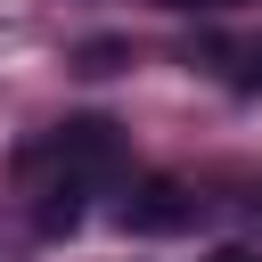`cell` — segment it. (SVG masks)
<instances>
[{
  "mask_svg": "<svg viewBox=\"0 0 262 262\" xmlns=\"http://www.w3.org/2000/svg\"><path fill=\"white\" fill-rule=\"evenodd\" d=\"M41 156L57 164V180H106L115 164H123V123H106V115H66L49 139H41Z\"/></svg>",
  "mask_w": 262,
  "mask_h": 262,
  "instance_id": "1",
  "label": "cell"
},
{
  "mask_svg": "<svg viewBox=\"0 0 262 262\" xmlns=\"http://www.w3.org/2000/svg\"><path fill=\"white\" fill-rule=\"evenodd\" d=\"M115 221H123L131 237H172V229H188V221H196V196H188L180 180H164V172H147V180H131V188H123V205H115Z\"/></svg>",
  "mask_w": 262,
  "mask_h": 262,
  "instance_id": "2",
  "label": "cell"
},
{
  "mask_svg": "<svg viewBox=\"0 0 262 262\" xmlns=\"http://www.w3.org/2000/svg\"><path fill=\"white\" fill-rule=\"evenodd\" d=\"M33 229L41 237H74L82 229V180H49L41 205H33Z\"/></svg>",
  "mask_w": 262,
  "mask_h": 262,
  "instance_id": "3",
  "label": "cell"
},
{
  "mask_svg": "<svg viewBox=\"0 0 262 262\" xmlns=\"http://www.w3.org/2000/svg\"><path fill=\"white\" fill-rule=\"evenodd\" d=\"M74 66H82V74H123V66H131V41L98 33V41H82V49H74Z\"/></svg>",
  "mask_w": 262,
  "mask_h": 262,
  "instance_id": "4",
  "label": "cell"
},
{
  "mask_svg": "<svg viewBox=\"0 0 262 262\" xmlns=\"http://www.w3.org/2000/svg\"><path fill=\"white\" fill-rule=\"evenodd\" d=\"M237 82H246V90H262V33L237 49Z\"/></svg>",
  "mask_w": 262,
  "mask_h": 262,
  "instance_id": "5",
  "label": "cell"
},
{
  "mask_svg": "<svg viewBox=\"0 0 262 262\" xmlns=\"http://www.w3.org/2000/svg\"><path fill=\"white\" fill-rule=\"evenodd\" d=\"M205 262H254V254H246V246H213Z\"/></svg>",
  "mask_w": 262,
  "mask_h": 262,
  "instance_id": "6",
  "label": "cell"
},
{
  "mask_svg": "<svg viewBox=\"0 0 262 262\" xmlns=\"http://www.w3.org/2000/svg\"><path fill=\"white\" fill-rule=\"evenodd\" d=\"M188 8H221V0H188Z\"/></svg>",
  "mask_w": 262,
  "mask_h": 262,
  "instance_id": "7",
  "label": "cell"
},
{
  "mask_svg": "<svg viewBox=\"0 0 262 262\" xmlns=\"http://www.w3.org/2000/svg\"><path fill=\"white\" fill-rule=\"evenodd\" d=\"M172 8H188V0H172Z\"/></svg>",
  "mask_w": 262,
  "mask_h": 262,
  "instance_id": "8",
  "label": "cell"
}]
</instances>
